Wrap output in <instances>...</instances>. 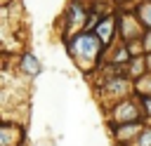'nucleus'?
<instances>
[{
  "label": "nucleus",
  "mask_w": 151,
  "mask_h": 146,
  "mask_svg": "<svg viewBox=\"0 0 151 146\" xmlns=\"http://www.w3.org/2000/svg\"><path fill=\"white\" fill-rule=\"evenodd\" d=\"M73 52H78L80 57H97L99 52V40L94 35H80L73 42Z\"/></svg>",
  "instance_id": "obj_1"
},
{
  "label": "nucleus",
  "mask_w": 151,
  "mask_h": 146,
  "mask_svg": "<svg viewBox=\"0 0 151 146\" xmlns=\"http://www.w3.org/2000/svg\"><path fill=\"white\" fill-rule=\"evenodd\" d=\"M24 71H26V73H38V71H40V61H35L31 54H26V57H24Z\"/></svg>",
  "instance_id": "obj_2"
},
{
  "label": "nucleus",
  "mask_w": 151,
  "mask_h": 146,
  "mask_svg": "<svg viewBox=\"0 0 151 146\" xmlns=\"http://www.w3.org/2000/svg\"><path fill=\"white\" fill-rule=\"evenodd\" d=\"M142 19L146 21V26H151V2H146L142 7Z\"/></svg>",
  "instance_id": "obj_3"
},
{
  "label": "nucleus",
  "mask_w": 151,
  "mask_h": 146,
  "mask_svg": "<svg viewBox=\"0 0 151 146\" xmlns=\"http://www.w3.org/2000/svg\"><path fill=\"white\" fill-rule=\"evenodd\" d=\"M71 21H78V24L83 21V9L80 7H73L71 9Z\"/></svg>",
  "instance_id": "obj_4"
},
{
  "label": "nucleus",
  "mask_w": 151,
  "mask_h": 146,
  "mask_svg": "<svg viewBox=\"0 0 151 146\" xmlns=\"http://www.w3.org/2000/svg\"><path fill=\"white\" fill-rule=\"evenodd\" d=\"M109 28H111V21H104V24H101V26H99V35H101V38H104V40H106V38H109Z\"/></svg>",
  "instance_id": "obj_5"
},
{
  "label": "nucleus",
  "mask_w": 151,
  "mask_h": 146,
  "mask_svg": "<svg viewBox=\"0 0 151 146\" xmlns=\"http://www.w3.org/2000/svg\"><path fill=\"white\" fill-rule=\"evenodd\" d=\"M139 144H142V146H149V144H151V132H146V134L142 137V141H139Z\"/></svg>",
  "instance_id": "obj_6"
},
{
  "label": "nucleus",
  "mask_w": 151,
  "mask_h": 146,
  "mask_svg": "<svg viewBox=\"0 0 151 146\" xmlns=\"http://www.w3.org/2000/svg\"><path fill=\"white\" fill-rule=\"evenodd\" d=\"M146 108H149V113H151V99H149V101H146Z\"/></svg>",
  "instance_id": "obj_7"
},
{
  "label": "nucleus",
  "mask_w": 151,
  "mask_h": 146,
  "mask_svg": "<svg viewBox=\"0 0 151 146\" xmlns=\"http://www.w3.org/2000/svg\"><path fill=\"white\" fill-rule=\"evenodd\" d=\"M149 66H151V57H149Z\"/></svg>",
  "instance_id": "obj_8"
}]
</instances>
